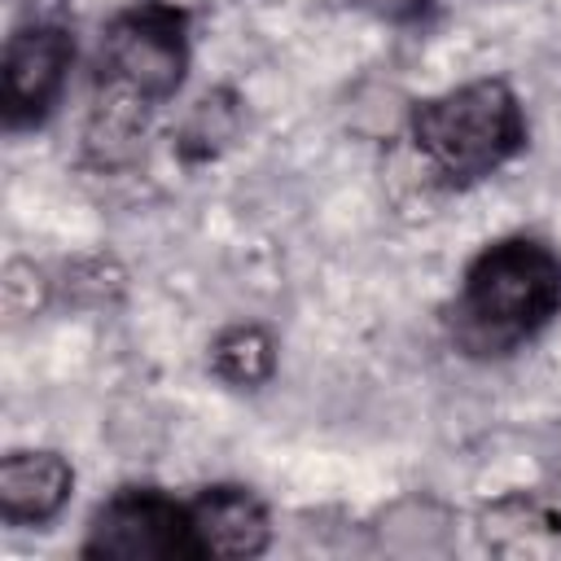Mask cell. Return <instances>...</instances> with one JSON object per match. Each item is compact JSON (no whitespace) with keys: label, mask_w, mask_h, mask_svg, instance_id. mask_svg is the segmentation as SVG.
Masks as SVG:
<instances>
[{"label":"cell","mask_w":561,"mask_h":561,"mask_svg":"<svg viewBox=\"0 0 561 561\" xmlns=\"http://www.w3.org/2000/svg\"><path fill=\"white\" fill-rule=\"evenodd\" d=\"M561 316V250L543 237L513 232L486 241L460 272L443 311L447 337L469 359H504L530 346Z\"/></svg>","instance_id":"1"},{"label":"cell","mask_w":561,"mask_h":561,"mask_svg":"<svg viewBox=\"0 0 561 561\" xmlns=\"http://www.w3.org/2000/svg\"><path fill=\"white\" fill-rule=\"evenodd\" d=\"M408 140L434 184L473 188L526 149L530 123L504 79H469L416 101L408 110Z\"/></svg>","instance_id":"2"},{"label":"cell","mask_w":561,"mask_h":561,"mask_svg":"<svg viewBox=\"0 0 561 561\" xmlns=\"http://www.w3.org/2000/svg\"><path fill=\"white\" fill-rule=\"evenodd\" d=\"M188 70V13L162 0H140L101 35L96 83L114 96V105L153 110L167 105Z\"/></svg>","instance_id":"3"},{"label":"cell","mask_w":561,"mask_h":561,"mask_svg":"<svg viewBox=\"0 0 561 561\" xmlns=\"http://www.w3.org/2000/svg\"><path fill=\"white\" fill-rule=\"evenodd\" d=\"M75 66V22L61 0L26 4L4 35L0 57V114L4 131L22 136L53 118Z\"/></svg>","instance_id":"4"},{"label":"cell","mask_w":561,"mask_h":561,"mask_svg":"<svg viewBox=\"0 0 561 561\" xmlns=\"http://www.w3.org/2000/svg\"><path fill=\"white\" fill-rule=\"evenodd\" d=\"M83 557H202L193 530V500H180L162 486H123L96 504L88 535L79 543Z\"/></svg>","instance_id":"5"},{"label":"cell","mask_w":561,"mask_h":561,"mask_svg":"<svg viewBox=\"0 0 561 561\" xmlns=\"http://www.w3.org/2000/svg\"><path fill=\"white\" fill-rule=\"evenodd\" d=\"M75 491V469L61 451L26 447L0 460V517L4 526H48Z\"/></svg>","instance_id":"6"},{"label":"cell","mask_w":561,"mask_h":561,"mask_svg":"<svg viewBox=\"0 0 561 561\" xmlns=\"http://www.w3.org/2000/svg\"><path fill=\"white\" fill-rule=\"evenodd\" d=\"M193 530L202 557H259L272 543L267 504L237 482L202 486L193 495Z\"/></svg>","instance_id":"7"},{"label":"cell","mask_w":561,"mask_h":561,"mask_svg":"<svg viewBox=\"0 0 561 561\" xmlns=\"http://www.w3.org/2000/svg\"><path fill=\"white\" fill-rule=\"evenodd\" d=\"M276 368V342L259 324H232L210 346V373L237 390H254Z\"/></svg>","instance_id":"8"}]
</instances>
